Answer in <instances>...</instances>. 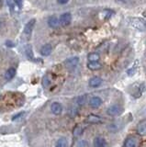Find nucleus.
<instances>
[{
    "mask_svg": "<svg viewBox=\"0 0 146 147\" xmlns=\"http://www.w3.org/2000/svg\"><path fill=\"white\" fill-rule=\"evenodd\" d=\"M136 63H135L134 65L132 66L131 68H130L129 70L127 71V74H128V75H129V76H133L134 74H135V72L137 71V66H136Z\"/></svg>",
    "mask_w": 146,
    "mask_h": 147,
    "instance_id": "obj_23",
    "label": "nucleus"
},
{
    "mask_svg": "<svg viewBox=\"0 0 146 147\" xmlns=\"http://www.w3.org/2000/svg\"><path fill=\"white\" fill-rule=\"evenodd\" d=\"M89 105L91 108L98 109L102 105V99L98 98V96H93V98H91L89 100Z\"/></svg>",
    "mask_w": 146,
    "mask_h": 147,
    "instance_id": "obj_7",
    "label": "nucleus"
},
{
    "mask_svg": "<svg viewBox=\"0 0 146 147\" xmlns=\"http://www.w3.org/2000/svg\"><path fill=\"white\" fill-rule=\"evenodd\" d=\"M34 25H35V20H30L24 27V33L27 35H30L32 32Z\"/></svg>",
    "mask_w": 146,
    "mask_h": 147,
    "instance_id": "obj_12",
    "label": "nucleus"
},
{
    "mask_svg": "<svg viewBox=\"0 0 146 147\" xmlns=\"http://www.w3.org/2000/svg\"><path fill=\"white\" fill-rule=\"evenodd\" d=\"M6 2L7 4V7L9 8V10L11 11V13H13L15 10H17V4L15 2V0H6Z\"/></svg>",
    "mask_w": 146,
    "mask_h": 147,
    "instance_id": "obj_18",
    "label": "nucleus"
},
{
    "mask_svg": "<svg viewBox=\"0 0 146 147\" xmlns=\"http://www.w3.org/2000/svg\"><path fill=\"white\" fill-rule=\"evenodd\" d=\"M86 122L88 123H92V124H98V123H101L102 122V119L97 116L95 114H90L86 118Z\"/></svg>",
    "mask_w": 146,
    "mask_h": 147,
    "instance_id": "obj_11",
    "label": "nucleus"
},
{
    "mask_svg": "<svg viewBox=\"0 0 146 147\" xmlns=\"http://www.w3.org/2000/svg\"><path fill=\"white\" fill-rule=\"evenodd\" d=\"M102 84V79L98 76H94L92 78H90L88 81V85L90 87H93V88H96V87H98L100 85Z\"/></svg>",
    "mask_w": 146,
    "mask_h": 147,
    "instance_id": "obj_8",
    "label": "nucleus"
},
{
    "mask_svg": "<svg viewBox=\"0 0 146 147\" xmlns=\"http://www.w3.org/2000/svg\"><path fill=\"white\" fill-rule=\"evenodd\" d=\"M82 133H83V129H82V127L80 126H75L74 131H73V134H74V136L75 137H78L80 136Z\"/></svg>",
    "mask_w": 146,
    "mask_h": 147,
    "instance_id": "obj_22",
    "label": "nucleus"
},
{
    "mask_svg": "<svg viewBox=\"0 0 146 147\" xmlns=\"http://www.w3.org/2000/svg\"><path fill=\"white\" fill-rule=\"evenodd\" d=\"M112 15H114V11H112L111 9H104L102 12V16L104 17L105 20H108Z\"/></svg>",
    "mask_w": 146,
    "mask_h": 147,
    "instance_id": "obj_21",
    "label": "nucleus"
},
{
    "mask_svg": "<svg viewBox=\"0 0 146 147\" xmlns=\"http://www.w3.org/2000/svg\"><path fill=\"white\" fill-rule=\"evenodd\" d=\"M1 98H2V96H1V95H0V99H1Z\"/></svg>",
    "mask_w": 146,
    "mask_h": 147,
    "instance_id": "obj_32",
    "label": "nucleus"
},
{
    "mask_svg": "<svg viewBox=\"0 0 146 147\" xmlns=\"http://www.w3.org/2000/svg\"><path fill=\"white\" fill-rule=\"evenodd\" d=\"M0 27H1V20H0Z\"/></svg>",
    "mask_w": 146,
    "mask_h": 147,
    "instance_id": "obj_33",
    "label": "nucleus"
},
{
    "mask_svg": "<svg viewBox=\"0 0 146 147\" xmlns=\"http://www.w3.org/2000/svg\"><path fill=\"white\" fill-rule=\"evenodd\" d=\"M59 20H60V24L62 26H68L72 21V15L69 12H65L62 14Z\"/></svg>",
    "mask_w": 146,
    "mask_h": 147,
    "instance_id": "obj_4",
    "label": "nucleus"
},
{
    "mask_svg": "<svg viewBox=\"0 0 146 147\" xmlns=\"http://www.w3.org/2000/svg\"><path fill=\"white\" fill-rule=\"evenodd\" d=\"M87 67L90 69V70L96 71V70H99V69L102 67V64L99 62H88Z\"/></svg>",
    "mask_w": 146,
    "mask_h": 147,
    "instance_id": "obj_16",
    "label": "nucleus"
},
{
    "mask_svg": "<svg viewBox=\"0 0 146 147\" xmlns=\"http://www.w3.org/2000/svg\"><path fill=\"white\" fill-rule=\"evenodd\" d=\"M143 16L146 18V10H144V11L143 12Z\"/></svg>",
    "mask_w": 146,
    "mask_h": 147,
    "instance_id": "obj_31",
    "label": "nucleus"
},
{
    "mask_svg": "<svg viewBox=\"0 0 146 147\" xmlns=\"http://www.w3.org/2000/svg\"><path fill=\"white\" fill-rule=\"evenodd\" d=\"M51 110L54 115H60L63 111V106L59 102H53L51 105Z\"/></svg>",
    "mask_w": 146,
    "mask_h": 147,
    "instance_id": "obj_9",
    "label": "nucleus"
},
{
    "mask_svg": "<svg viewBox=\"0 0 146 147\" xmlns=\"http://www.w3.org/2000/svg\"><path fill=\"white\" fill-rule=\"evenodd\" d=\"M23 115H24V112H20V113H19V114L15 115V116H13L12 119H13V121H16V119H20V117H22V116H23Z\"/></svg>",
    "mask_w": 146,
    "mask_h": 147,
    "instance_id": "obj_27",
    "label": "nucleus"
},
{
    "mask_svg": "<svg viewBox=\"0 0 146 147\" xmlns=\"http://www.w3.org/2000/svg\"><path fill=\"white\" fill-rule=\"evenodd\" d=\"M93 144H94V147H105L107 144V142L103 137L98 136L94 139Z\"/></svg>",
    "mask_w": 146,
    "mask_h": 147,
    "instance_id": "obj_13",
    "label": "nucleus"
},
{
    "mask_svg": "<svg viewBox=\"0 0 146 147\" xmlns=\"http://www.w3.org/2000/svg\"><path fill=\"white\" fill-rule=\"evenodd\" d=\"M131 24L134 29L140 31L146 30V20L143 18H132L131 20Z\"/></svg>",
    "mask_w": 146,
    "mask_h": 147,
    "instance_id": "obj_1",
    "label": "nucleus"
},
{
    "mask_svg": "<svg viewBox=\"0 0 146 147\" xmlns=\"http://www.w3.org/2000/svg\"><path fill=\"white\" fill-rule=\"evenodd\" d=\"M76 147H88V144H87V142L85 141V140H82V141H79L76 144Z\"/></svg>",
    "mask_w": 146,
    "mask_h": 147,
    "instance_id": "obj_24",
    "label": "nucleus"
},
{
    "mask_svg": "<svg viewBox=\"0 0 146 147\" xmlns=\"http://www.w3.org/2000/svg\"><path fill=\"white\" fill-rule=\"evenodd\" d=\"M87 59L89 62H98L100 59V56L97 53H91L87 55Z\"/></svg>",
    "mask_w": 146,
    "mask_h": 147,
    "instance_id": "obj_19",
    "label": "nucleus"
},
{
    "mask_svg": "<svg viewBox=\"0 0 146 147\" xmlns=\"http://www.w3.org/2000/svg\"><path fill=\"white\" fill-rule=\"evenodd\" d=\"M137 133L141 136L146 135V119L141 121L137 124Z\"/></svg>",
    "mask_w": 146,
    "mask_h": 147,
    "instance_id": "obj_5",
    "label": "nucleus"
},
{
    "mask_svg": "<svg viewBox=\"0 0 146 147\" xmlns=\"http://www.w3.org/2000/svg\"><path fill=\"white\" fill-rule=\"evenodd\" d=\"M68 145V142L66 138L65 137H61L60 139H58L56 144H55V147H67Z\"/></svg>",
    "mask_w": 146,
    "mask_h": 147,
    "instance_id": "obj_17",
    "label": "nucleus"
},
{
    "mask_svg": "<svg viewBox=\"0 0 146 147\" xmlns=\"http://www.w3.org/2000/svg\"><path fill=\"white\" fill-rule=\"evenodd\" d=\"M57 2L60 5H65L69 2V0H57Z\"/></svg>",
    "mask_w": 146,
    "mask_h": 147,
    "instance_id": "obj_28",
    "label": "nucleus"
},
{
    "mask_svg": "<svg viewBox=\"0 0 146 147\" xmlns=\"http://www.w3.org/2000/svg\"><path fill=\"white\" fill-rule=\"evenodd\" d=\"M123 112V109L122 107H120V105H111L107 109V114L109 115L111 117H118L120 116Z\"/></svg>",
    "mask_w": 146,
    "mask_h": 147,
    "instance_id": "obj_2",
    "label": "nucleus"
},
{
    "mask_svg": "<svg viewBox=\"0 0 146 147\" xmlns=\"http://www.w3.org/2000/svg\"><path fill=\"white\" fill-rule=\"evenodd\" d=\"M52 47L51 44H45L40 49V54L42 56H49L52 53Z\"/></svg>",
    "mask_w": 146,
    "mask_h": 147,
    "instance_id": "obj_14",
    "label": "nucleus"
},
{
    "mask_svg": "<svg viewBox=\"0 0 146 147\" xmlns=\"http://www.w3.org/2000/svg\"><path fill=\"white\" fill-rule=\"evenodd\" d=\"M42 84H43V86L46 87L50 85V80L48 79V76H44L43 79H42Z\"/></svg>",
    "mask_w": 146,
    "mask_h": 147,
    "instance_id": "obj_25",
    "label": "nucleus"
},
{
    "mask_svg": "<svg viewBox=\"0 0 146 147\" xmlns=\"http://www.w3.org/2000/svg\"><path fill=\"white\" fill-rule=\"evenodd\" d=\"M6 43H7V45L8 46V47H13V46H14V43H13L12 41H8L7 40Z\"/></svg>",
    "mask_w": 146,
    "mask_h": 147,
    "instance_id": "obj_30",
    "label": "nucleus"
},
{
    "mask_svg": "<svg viewBox=\"0 0 146 147\" xmlns=\"http://www.w3.org/2000/svg\"><path fill=\"white\" fill-rule=\"evenodd\" d=\"M48 25L51 27L52 29H56L60 25V20H58L57 17L55 16H51L48 18Z\"/></svg>",
    "mask_w": 146,
    "mask_h": 147,
    "instance_id": "obj_10",
    "label": "nucleus"
},
{
    "mask_svg": "<svg viewBox=\"0 0 146 147\" xmlns=\"http://www.w3.org/2000/svg\"><path fill=\"white\" fill-rule=\"evenodd\" d=\"M25 53H26V55L28 56L29 59L32 60L33 59V52H32V48H31V46L30 44L26 45L25 47Z\"/></svg>",
    "mask_w": 146,
    "mask_h": 147,
    "instance_id": "obj_20",
    "label": "nucleus"
},
{
    "mask_svg": "<svg viewBox=\"0 0 146 147\" xmlns=\"http://www.w3.org/2000/svg\"><path fill=\"white\" fill-rule=\"evenodd\" d=\"M15 76H16V69L11 67L8 69V70H7V72L5 74V78H6V80L9 81L12 79V78H14Z\"/></svg>",
    "mask_w": 146,
    "mask_h": 147,
    "instance_id": "obj_15",
    "label": "nucleus"
},
{
    "mask_svg": "<svg viewBox=\"0 0 146 147\" xmlns=\"http://www.w3.org/2000/svg\"><path fill=\"white\" fill-rule=\"evenodd\" d=\"M65 66L68 69H74L77 66V64L79 63V58L78 57H71L67 59L65 61Z\"/></svg>",
    "mask_w": 146,
    "mask_h": 147,
    "instance_id": "obj_6",
    "label": "nucleus"
},
{
    "mask_svg": "<svg viewBox=\"0 0 146 147\" xmlns=\"http://www.w3.org/2000/svg\"><path fill=\"white\" fill-rule=\"evenodd\" d=\"M15 2H16V4H17V6L20 8L21 6H22V0H15Z\"/></svg>",
    "mask_w": 146,
    "mask_h": 147,
    "instance_id": "obj_29",
    "label": "nucleus"
},
{
    "mask_svg": "<svg viewBox=\"0 0 146 147\" xmlns=\"http://www.w3.org/2000/svg\"><path fill=\"white\" fill-rule=\"evenodd\" d=\"M140 144V140L139 138L136 136H129L124 142V147H138Z\"/></svg>",
    "mask_w": 146,
    "mask_h": 147,
    "instance_id": "obj_3",
    "label": "nucleus"
},
{
    "mask_svg": "<svg viewBox=\"0 0 146 147\" xmlns=\"http://www.w3.org/2000/svg\"><path fill=\"white\" fill-rule=\"evenodd\" d=\"M85 101V96H79L78 98H77V102H78L79 105H83Z\"/></svg>",
    "mask_w": 146,
    "mask_h": 147,
    "instance_id": "obj_26",
    "label": "nucleus"
}]
</instances>
